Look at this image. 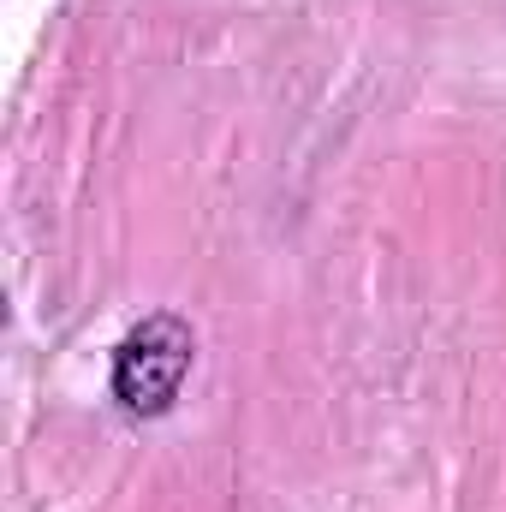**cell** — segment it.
I'll use <instances>...</instances> for the list:
<instances>
[{
	"label": "cell",
	"mask_w": 506,
	"mask_h": 512,
	"mask_svg": "<svg viewBox=\"0 0 506 512\" xmlns=\"http://www.w3.org/2000/svg\"><path fill=\"white\" fill-rule=\"evenodd\" d=\"M197 364V334L185 316L155 310L114 346V399L131 417H161L185 393V376Z\"/></svg>",
	"instance_id": "obj_1"
}]
</instances>
